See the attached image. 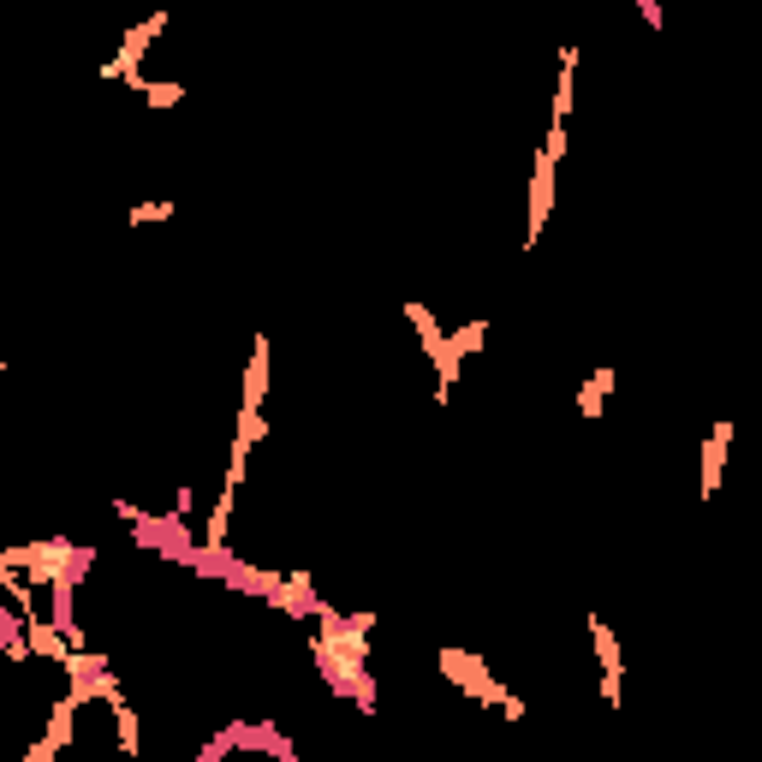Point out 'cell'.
Masks as SVG:
<instances>
[{
    "instance_id": "16",
    "label": "cell",
    "mask_w": 762,
    "mask_h": 762,
    "mask_svg": "<svg viewBox=\"0 0 762 762\" xmlns=\"http://www.w3.org/2000/svg\"><path fill=\"white\" fill-rule=\"evenodd\" d=\"M167 215H173V203H167V197H149V203H137V209H131L126 221H131V227H149V221H167Z\"/></svg>"
},
{
    "instance_id": "6",
    "label": "cell",
    "mask_w": 762,
    "mask_h": 762,
    "mask_svg": "<svg viewBox=\"0 0 762 762\" xmlns=\"http://www.w3.org/2000/svg\"><path fill=\"white\" fill-rule=\"evenodd\" d=\"M727 447H733V423L721 417V423H715V435L703 441V483H697V495H703V501H715V489H721V471H727Z\"/></svg>"
},
{
    "instance_id": "13",
    "label": "cell",
    "mask_w": 762,
    "mask_h": 762,
    "mask_svg": "<svg viewBox=\"0 0 762 762\" xmlns=\"http://www.w3.org/2000/svg\"><path fill=\"white\" fill-rule=\"evenodd\" d=\"M256 739H262V751H268L274 762H298V745H292L274 721H256Z\"/></svg>"
},
{
    "instance_id": "15",
    "label": "cell",
    "mask_w": 762,
    "mask_h": 762,
    "mask_svg": "<svg viewBox=\"0 0 762 762\" xmlns=\"http://www.w3.org/2000/svg\"><path fill=\"white\" fill-rule=\"evenodd\" d=\"M483 334H489V322H483V316H477V322H465V328L453 334V352H459V364H465L471 352H483Z\"/></svg>"
},
{
    "instance_id": "4",
    "label": "cell",
    "mask_w": 762,
    "mask_h": 762,
    "mask_svg": "<svg viewBox=\"0 0 762 762\" xmlns=\"http://www.w3.org/2000/svg\"><path fill=\"white\" fill-rule=\"evenodd\" d=\"M78 709H84V703H78V697L66 691V697H60V703L48 709V733H42V739H36L30 751H24V762H54V757H60V751L72 745V721H78Z\"/></svg>"
},
{
    "instance_id": "18",
    "label": "cell",
    "mask_w": 762,
    "mask_h": 762,
    "mask_svg": "<svg viewBox=\"0 0 762 762\" xmlns=\"http://www.w3.org/2000/svg\"><path fill=\"white\" fill-rule=\"evenodd\" d=\"M637 12H643V24H649V30H667V12H661V0H637Z\"/></svg>"
},
{
    "instance_id": "10",
    "label": "cell",
    "mask_w": 762,
    "mask_h": 762,
    "mask_svg": "<svg viewBox=\"0 0 762 762\" xmlns=\"http://www.w3.org/2000/svg\"><path fill=\"white\" fill-rule=\"evenodd\" d=\"M614 387H620V376H614V364H596V376H590L584 387H578V411H584V417H602V399H608Z\"/></svg>"
},
{
    "instance_id": "3",
    "label": "cell",
    "mask_w": 762,
    "mask_h": 762,
    "mask_svg": "<svg viewBox=\"0 0 762 762\" xmlns=\"http://www.w3.org/2000/svg\"><path fill=\"white\" fill-rule=\"evenodd\" d=\"M590 643H596V661H602V703L620 709V685H626V667H620V643H614V626L602 614H590Z\"/></svg>"
},
{
    "instance_id": "9",
    "label": "cell",
    "mask_w": 762,
    "mask_h": 762,
    "mask_svg": "<svg viewBox=\"0 0 762 762\" xmlns=\"http://www.w3.org/2000/svg\"><path fill=\"white\" fill-rule=\"evenodd\" d=\"M233 495H239V489L221 483V495H215V507H209V524H203V542H209V548H227V536H233Z\"/></svg>"
},
{
    "instance_id": "14",
    "label": "cell",
    "mask_w": 762,
    "mask_h": 762,
    "mask_svg": "<svg viewBox=\"0 0 762 762\" xmlns=\"http://www.w3.org/2000/svg\"><path fill=\"white\" fill-rule=\"evenodd\" d=\"M108 709H114V733H120V751H126V757H137V715L126 709V697H114Z\"/></svg>"
},
{
    "instance_id": "8",
    "label": "cell",
    "mask_w": 762,
    "mask_h": 762,
    "mask_svg": "<svg viewBox=\"0 0 762 762\" xmlns=\"http://www.w3.org/2000/svg\"><path fill=\"white\" fill-rule=\"evenodd\" d=\"M262 393H268V334H256V340H251V370H245V393H239V405L262 411Z\"/></svg>"
},
{
    "instance_id": "7",
    "label": "cell",
    "mask_w": 762,
    "mask_h": 762,
    "mask_svg": "<svg viewBox=\"0 0 762 762\" xmlns=\"http://www.w3.org/2000/svg\"><path fill=\"white\" fill-rule=\"evenodd\" d=\"M126 90L131 96H143V108H155V114H167V108H179V102L191 96L185 84H173V78H143V72H131Z\"/></svg>"
},
{
    "instance_id": "12",
    "label": "cell",
    "mask_w": 762,
    "mask_h": 762,
    "mask_svg": "<svg viewBox=\"0 0 762 762\" xmlns=\"http://www.w3.org/2000/svg\"><path fill=\"white\" fill-rule=\"evenodd\" d=\"M0 590H6V602H18L30 620H42V608H36V590H30V584L18 578V566H6V560H0Z\"/></svg>"
},
{
    "instance_id": "1",
    "label": "cell",
    "mask_w": 762,
    "mask_h": 762,
    "mask_svg": "<svg viewBox=\"0 0 762 762\" xmlns=\"http://www.w3.org/2000/svg\"><path fill=\"white\" fill-rule=\"evenodd\" d=\"M435 661H441V673H447L465 697H477V709H501V691H507V685L489 673V661H483L477 649H453V643H447V649H435Z\"/></svg>"
},
{
    "instance_id": "5",
    "label": "cell",
    "mask_w": 762,
    "mask_h": 762,
    "mask_svg": "<svg viewBox=\"0 0 762 762\" xmlns=\"http://www.w3.org/2000/svg\"><path fill=\"white\" fill-rule=\"evenodd\" d=\"M554 167H560V161H548V155L536 149V173H530V221H524V251H536V239H542V221H548V209H554Z\"/></svg>"
},
{
    "instance_id": "19",
    "label": "cell",
    "mask_w": 762,
    "mask_h": 762,
    "mask_svg": "<svg viewBox=\"0 0 762 762\" xmlns=\"http://www.w3.org/2000/svg\"><path fill=\"white\" fill-rule=\"evenodd\" d=\"M501 715H507V721H524V703H518L512 691H501Z\"/></svg>"
},
{
    "instance_id": "17",
    "label": "cell",
    "mask_w": 762,
    "mask_h": 762,
    "mask_svg": "<svg viewBox=\"0 0 762 762\" xmlns=\"http://www.w3.org/2000/svg\"><path fill=\"white\" fill-rule=\"evenodd\" d=\"M262 435H268V423H262V411H251V405H239V441H262Z\"/></svg>"
},
{
    "instance_id": "2",
    "label": "cell",
    "mask_w": 762,
    "mask_h": 762,
    "mask_svg": "<svg viewBox=\"0 0 762 762\" xmlns=\"http://www.w3.org/2000/svg\"><path fill=\"white\" fill-rule=\"evenodd\" d=\"M161 30H167V12H149L143 24H131L126 36H120V54H114V60H102V78H108V84H114V78L126 84L131 72H137V60L149 54V42H155Z\"/></svg>"
},
{
    "instance_id": "11",
    "label": "cell",
    "mask_w": 762,
    "mask_h": 762,
    "mask_svg": "<svg viewBox=\"0 0 762 762\" xmlns=\"http://www.w3.org/2000/svg\"><path fill=\"white\" fill-rule=\"evenodd\" d=\"M572 78H578V48H560V90H554V120L548 126L572 120Z\"/></svg>"
}]
</instances>
